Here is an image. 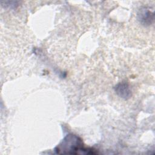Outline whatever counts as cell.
Masks as SVG:
<instances>
[{
  "label": "cell",
  "instance_id": "obj_2",
  "mask_svg": "<svg viewBox=\"0 0 155 155\" xmlns=\"http://www.w3.org/2000/svg\"><path fill=\"white\" fill-rule=\"evenodd\" d=\"M115 91L119 96L124 99L129 98L131 94L129 85L125 82L118 84L115 87Z\"/></svg>",
  "mask_w": 155,
  "mask_h": 155
},
{
  "label": "cell",
  "instance_id": "obj_1",
  "mask_svg": "<svg viewBox=\"0 0 155 155\" xmlns=\"http://www.w3.org/2000/svg\"><path fill=\"white\" fill-rule=\"evenodd\" d=\"M91 149L85 148L82 140L74 134L67 135L55 148L58 154H94Z\"/></svg>",
  "mask_w": 155,
  "mask_h": 155
},
{
  "label": "cell",
  "instance_id": "obj_3",
  "mask_svg": "<svg viewBox=\"0 0 155 155\" xmlns=\"http://www.w3.org/2000/svg\"><path fill=\"white\" fill-rule=\"evenodd\" d=\"M138 19L143 24H150L153 20V14L147 9H143L138 14Z\"/></svg>",
  "mask_w": 155,
  "mask_h": 155
}]
</instances>
